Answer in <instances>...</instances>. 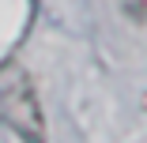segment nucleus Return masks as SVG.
<instances>
[{
    "label": "nucleus",
    "instance_id": "1",
    "mask_svg": "<svg viewBox=\"0 0 147 143\" xmlns=\"http://www.w3.org/2000/svg\"><path fill=\"white\" fill-rule=\"evenodd\" d=\"M0 117H4L19 136H26V139H42L45 136L30 75L23 72L19 60H8L0 68Z\"/></svg>",
    "mask_w": 147,
    "mask_h": 143
},
{
    "label": "nucleus",
    "instance_id": "2",
    "mask_svg": "<svg viewBox=\"0 0 147 143\" xmlns=\"http://www.w3.org/2000/svg\"><path fill=\"white\" fill-rule=\"evenodd\" d=\"M125 11L136 23H147V0H125Z\"/></svg>",
    "mask_w": 147,
    "mask_h": 143
}]
</instances>
